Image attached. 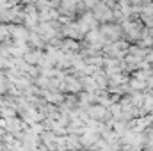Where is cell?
<instances>
[{"instance_id":"1","label":"cell","mask_w":153,"mask_h":151,"mask_svg":"<svg viewBox=\"0 0 153 151\" xmlns=\"http://www.w3.org/2000/svg\"><path fill=\"white\" fill-rule=\"evenodd\" d=\"M80 142H82V146H85V148L94 146V144L98 142V135H96V132L91 130V128L84 130V133H82V137H80Z\"/></svg>"}]
</instances>
